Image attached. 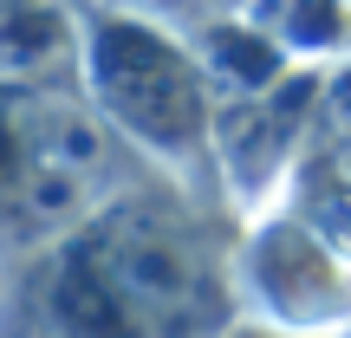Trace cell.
<instances>
[{"label":"cell","mask_w":351,"mask_h":338,"mask_svg":"<svg viewBox=\"0 0 351 338\" xmlns=\"http://www.w3.org/2000/svg\"><path fill=\"white\" fill-rule=\"evenodd\" d=\"M221 338H306V332H287V326H274V319H254V313H241L234 326H228Z\"/></svg>","instance_id":"5b68a950"},{"label":"cell","mask_w":351,"mask_h":338,"mask_svg":"<svg viewBox=\"0 0 351 338\" xmlns=\"http://www.w3.org/2000/svg\"><path fill=\"white\" fill-rule=\"evenodd\" d=\"M85 85L98 98V111L156 169L215 195V182H208L215 176V124H208V104H202V78L169 39H156L150 26H98Z\"/></svg>","instance_id":"3957f363"},{"label":"cell","mask_w":351,"mask_h":338,"mask_svg":"<svg viewBox=\"0 0 351 338\" xmlns=\"http://www.w3.org/2000/svg\"><path fill=\"white\" fill-rule=\"evenodd\" d=\"M156 163L59 72H0V267L130 189Z\"/></svg>","instance_id":"7a4b0ae2"},{"label":"cell","mask_w":351,"mask_h":338,"mask_svg":"<svg viewBox=\"0 0 351 338\" xmlns=\"http://www.w3.org/2000/svg\"><path fill=\"white\" fill-rule=\"evenodd\" d=\"M234 280L241 313L306 338H351V254L287 202L241 221Z\"/></svg>","instance_id":"277c9868"},{"label":"cell","mask_w":351,"mask_h":338,"mask_svg":"<svg viewBox=\"0 0 351 338\" xmlns=\"http://www.w3.org/2000/svg\"><path fill=\"white\" fill-rule=\"evenodd\" d=\"M241 215L150 169L0 267V338H221L241 319Z\"/></svg>","instance_id":"6da1fadb"}]
</instances>
